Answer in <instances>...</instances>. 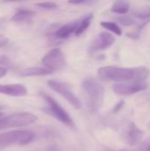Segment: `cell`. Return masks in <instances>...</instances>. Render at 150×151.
Masks as SVG:
<instances>
[{
    "mask_svg": "<svg viewBox=\"0 0 150 151\" xmlns=\"http://www.w3.org/2000/svg\"><path fill=\"white\" fill-rule=\"evenodd\" d=\"M98 76L104 81L123 82H145L149 76V69L146 66L120 67V66H102L97 71Z\"/></svg>",
    "mask_w": 150,
    "mask_h": 151,
    "instance_id": "obj_1",
    "label": "cell"
},
{
    "mask_svg": "<svg viewBox=\"0 0 150 151\" xmlns=\"http://www.w3.org/2000/svg\"><path fill=\"white\" fill-rule=\"evenodd\" d=\"M81 90L86 104L90 112H97L104 102V88L95 78H86L81 83Z\"/></svg>",
    "mask_w": 150,
    "mask_h": 151,
    "instance_id": "obj_2",
    "label": "cell"
},
{
    "mask_svg": "<svg viewBox=\"0 0 150 151\" xmlns=\"http://www.w3.org/2000/svg\"><path fill=\"white\" fill-rule=\"evenodd\" d=\"M34 136V133L30 130H12L0 134V150L14 145H27Z\"/></svg>",
    "mask_w": 150,
    "mask_h": 151,
    "instance_id": "obj_3",
    "label": "cell"
},
{
    "mask_svg": "<svg viewBox=\"0 0 150 151\" xmlns=\"http://www.w3.org/2000/svg\"><path fill=\"white\" fill-rule=\"evenodd\" d=\"M41 95L47 104V107L44 109V111L47 112V114L51 115L57 120H58L59 122L63 123L64 125H65L71 128L75 127V124H74L72 117L53 97H51L50 96H49L45 93H42Z\"/></svg>",
    "mask_w": 150,
    "mask_h": 151,
    "instance_id": "obj_4",
    "label": "cell"
},
{
    "mask_svg": "<svg viewBox=\"0 0 150 151\" xmlns=\"http://www.w3.org/2000/svg\"><path fill=\"white\" fill-rule=\"evenodd\" d=\"M37 121V117L27 111H21L12 113L11 115L0 118V130L13 128V127H23L30 126Z\"/></svg>",
    "mask_w": 150,
    "mask_h": 151,
    "instance_id": "obj_5",
    "label": "cell"
},
{
    "mask_svg": "<svg viewBox=\"0 0 150 151\" xmlns=\"http://www.w3.org/2000/svg\"><path fill=\"white\" fill-rule=\"evenodd\" d=\"M48 85L52 90H54L55 92L59 94L62 97H64L76 110H79L82 107L81 101L73 93L71 88L65 83L56 80H50L48 81Z\"/></svg>",
    "mask_w": 150,
    "mask_h": 151,
    "instance_id": "obj_6",
    "label": "cell"
},
{
    "mask_svg": "<svg viewBox=\"0 0 150 151\" xmlns=\"http://www.w3.org/2000/svg\"><path fill=\"white\" fill-rule=\"evenodd\" d=\"M42 62L45 68L52 72L63 69L66 64L65 54L60 49H52L48 51L42 58Z\"/></svg>",
    "mask_w": 150,
    "mask_h": 151,
    "instance_id": "obj_7",
    "label": "cell"
},
{
    "mask_svg": "<svg viewBox=\"0 0 150 151\" xmlns=\"http://www.w3.org/2000/svg\"><path fill=\"white\" fill-rule=\"evenodd\" d=\"M147 82H125V83H116L113 85V91L116 95L126 96L137 94L141 91L147 89Z\"/></svg>",
    "mask_w": 150,
    "mask_h": 151,
    "instance_id": "obj_8",
    "label": "cell"
},
{
    "mask_svg": "<svg viewBox=\"0 0 150 151\" xmlns=\"http://www.w3.org/2000/svg\"><path fill=\"white\" fill-rule=\"evenodd\" d=\"M115 41L116 39L114 35H112L111 33L102 32L92 42L90 46V50L93 52L99 51V50H105L110 47H111L114 44Z\"/></svg>",
    "mask_w": 150,
    "mask_h": 151,
    "instance_id": "obj_9",
    "label": "cell"
},
{
    "mask_svg": "<svg viewBox=\"0 0 150 151\" xmlns=\"http://www.w3.org/2000/svg\"><path fill=\"white\" fill-rule=\"evenodd\" d=\"M0 94L9 96H24L27 94V88L22 84H0Z\"/></svg>",
    "mask_w": 150,
    "mask_h": 151,
    "instance_id": "obj_10",
    "label": "cell"
},
{
    "mask_svg": "<svg viewBox=\"0 0 150 151\" xmlns=\"http://www.w3.org/2000/svg\"><path fill=\"white\" fill-rule=\"evenodd\" d=\"M143 137V131L140 129L134 123L130 124V127L128 128V131L126 133V142L129 145L134 146L137 145Z\"/></svg>",
    "mask_w": 150,
    "mask_h": 151,
    "instance_id": "obj_11",
    "label": "cell"
},
{
    "mask_svg": "<svg viewBox=\"0 0 150 151\" xmlns=\"http://www.w3.org/2000/svg\"><path fill=\"white\" fill-rule=\"evenodd\" d=\"M53 72L45 68V67H40V66H34V67H28L21 71L20 75L23 77H36V76H45L51 74Z\"/></svg>",
    "mask_w": 150,
    "mask_h": 151,
    "instance_id": "obj_12",
    "label": "cell"
},
{
    "mask_svg": "<svg viewBox=\"0 0 150 151\" xmlns=\"http://www.w3.org/2000/svg\"><path fill=\"white\" fill-rule=\"evenodd\" d=\"M77 23L78 21H71L69 23H66L65 25L61 26L55 33L56 37L60 39L67 38L68 36H70V35L75 32L77 27Z\"/></svg>",
    "mask_w": 150,
    "mask_h": 151,
    "instance_id": "obj_13",
    "label": "cell"
},
{
    "mask_svg": "<svg viewBox=\"0 0 150 151\" xmlns=\"http://www.w3.org/2000/svg\"><path fill=\"white\" fill-rule=\"evenodd\" d=\"M93 18H94L93 14H92V13H89V14L86 15L85 17H83L80 20H79L78 23H77L76 30H75V32H74L75 35L79 36V35H80L81 34H83V33L88 28V27L90 26Z\"/></svg>",
    "mask_w": 150,
    "mask_h": 151,
    "instance_id": "obj_14",
    "label": "cell"
},
{
    "mask_svg": "<svg viewBox=\"0 0 150 151\" xmlns=\"http://www.w3.org/2000/svg\"><path fill=\"white\" fill-rule=\"evenodd\" d=\"M33 15H34V12H32L31 10L20 8L18 9L17 12L13 14V16L11 17V20L17 22H22L30 19Z\"/></svg>",
    "mask_w": 150,
    "mask_h": 151,
    "instance_id": "obj_15",
    "label": "cell"
},
{
    "mask_svg": "<svg viewBox=\"0 0 150 151\" xmlns=\"http://www.w3.org/2000/svg\"><path fill=\"white\" fill-rule=\"evenodd\" d=\"M130 9V4L126 1H116L113 3L111 11L114 13L126 15Z\"/></svg>",
    "mask_w": 150,
    "mask_h": 151,
    "instance_id": "obj_16",
    "label": "cell"
},
{
    "mask_svg": "<svg viewBox=\"0 0 150 151\" xmlns=\"http://www.w3.org/2000/svg\"><path fill=\"white\" fill-rule=\"evenodd\" d=\"M132 15L139 19L150 20V5L143 6L140 9L135 10L134 12H133Z\"/></svg>",
    "mask_w": 150,
    "mask_h": 151,
    "instance_id": "obj_17",
    "label": "cell"
},
{
    "mask_svg": "<svg viewBox=\"0 0 150 151\" xmlns=\"http://www.w3.org/2000/svg\"><path fill=\"white\" fill-rule=\"evenodd\" d=\"M101 26L103 28H105V29L111 31V33L115 34L116 35H118V36L122 35V29L115 22H112V21H103V22H101Z\"/></svg>",
    "mask_w": 150,
    "mask_h": 151,
    "instance_id": "obj_18",
    "label": "cell"
},
{
    "mask_svg": "<svg viewBox=\"0 0 150 151\" xmlns=\"http://www.w3.org/2000/svg\"><path fill=\"white\" fill-rule=\"evenodd\" d=\"M117 20L118 21V23H120L121 25L125 26V27H130L132 25H133L135 23L134 19L128 15H122L117 18Z\"/></svg>",
    "mask_w": 150,
    "mask_h": 151,
    "instance_id": "obj_19",
    "label": "cell"
},
{
    "mask_svg": "<svg viewBox=\"0 0 150 151\" xmlns=\"http://www.w3.org/2000/svg\"><path fill=\"white\" fill-rule=\"evenodd\" d=\"M36 5L42 9L45 10H55L58 7V5L53 2H42V3H36Z\"/></svg>",
    "mask_w": 150,
    "mask_h": 151,
    "instance_id": "obj_20",
    "label": "cell"
},
{
    "mask_svg": "<svg viewBox=\"0 0 150 151\" xmlns=\"http://www.w3.org/2000/svg\"><path fill=\"white\" fill-rule=\"evenodd\" d=\"M141 151H150V139L146 140L141 146Z\"/></svg>",
    "mask_w": 150,
    "mask_h": 151,
    "instance_id": "obj_21",
    "label": "cell"
},
{
    "mask_svg": "<svg viewBox=\"0 0 150 151\" xmlns=\"http://www.w3.org/2000/svg\"><path fill=\"white\" fill-rule=\"evenodd\" d=\"M124 104H125V103H124V101H120L118 104H116L115 106H114V109H113V112L114 113H117V112H118L122 108H123V106H124Z\"/></svg>",
    "mask_w": 150,
    "mask_h": 151,
    "instance_id": "obj_22",
    "label": "cell"
},
{
    "mask_svg": "<svg viewBox=\"0 0 150 151\" xmlns=\"http://www.w3.org/2000/svg\"><path fill=\"white\" fill-rule=\"evenodd\" d=\"M69 4H88L90 3V1H87V0H72L68 2Z\"/></svg>",
    "mask_w": 150,
    "mask_h": 151,
    "instance_id": "obj_23",
    "label": "cell"
},
{
    "mask_svg": "<svg viewBox=\"0 0 150 151\" xmlns=\"http://www.w3.org/2000/svg\"><path fill=\"white\" fill-rule=\"evenodd\" d=\"M7 43H8V39L5 38V37L3 36V35H0V48L5 46Z\"/></svg>",
    "mask_w": 150,
    "mask_h": 151,
    "instance_id": "obj_24",
    "label": "cell"
},
{
    "mask_svg": "<svg viewBox=\"0 0 150 151\" xmlns=\"http://www.w3.org/2000/svg\"><path fill=\"white\" fill-rule=\"evenodd\" d=\"M6 73H7V69L3 66H0V78L4 77Z\"/></svg>",
    "mask_w": 150,
    "mask_h": 151,
    "instance_id": "obj_25",
    "label": "cell"
},
{
    "mask_svg": "<svg viewBox=\"0 0 150 151\" xmlns=\"http://www.w3.org/2000/svg\"><path fill=\"white\" fill-rule=\"evenodd\" d=\"M103 151H129V150H111V149H104Z\"/></svg>",
    "mask_w": 150,
    "mask_h": 151,
    "instance_id": "obj_26",
    "label": "cell"
},
{
    "mask_svg": "<svg viewBox=\"0 0 150 151\" xmlns=\"http://www.w3.org/2000/svg\"><path fill=\"white\" fill-rule=\"evenodd\" d=\"M1 110H2V107L0 106V118L2 117V112H1Z\"/></svg>",
    "mask_w": 150,
    "mask_h": 151,
    "instance_id": "obj_27",
    "label": "cell"
},
{
    "mask_svg": "<svg viewBox=\"0 0 150 151\" xmlns=\"http://www.w3.org/2000/svg\"><path fill=\"white\" fill-rule=\"evenodd\" d=\"M149 128H150V124H149Z\"/></svg>",
    "mask_w": 150,
    "mask_h": 151,
    "instance_id": "obj_28",
    "label": "cell"
}]
</instances>
